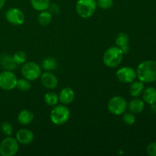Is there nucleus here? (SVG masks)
<instances>
[{"label": "nucleus", "mask_w": 156, "mask_h": 156, "mask_svg": "<svg viewBox=\"0 0 156 156\" xmlns=\"http://www.w3.org/2000/svg\"><path fill=\"white\" fill-rule=\"evenodd\" d=\"M56 66H57V62L53 57L45 58L41 63V68L45 71H53L56 69Z\"/></svg>", "instance_id": "21"}, {"label": "nucleus", "mask_w": 156, "mask_h": 156, "mask_svg": "<svg viewBox=\"0 0 156 156\" xmlns=\"http://www.w3.org/2000/svg\"><path fill=\"white\" fill-rule=\"evenodd\" d=\"M97 6L96 0H78L76 10L81 18H88L94 15Z\"/></svg>", "instance_id": "4"}, {"label": "nucleus", "mask_w": 156, "mask_h": 156, "mask_svg": "<svg viewBox=\"0 0 156 156\" xmlns=\"http://www.w3.org/2000/svg\"><path fill=\"white\" fill-rule=\"evenodd\" d=\"M127 108V102L124 98L121 96H114L111 98L108 103V109L114 115H121L126 112Z\"/></svg>", "instance_id": "7"}, {"label": "nucleus", "mask_w": 156, "mask_h": 156, "mask_svg": "<svg viewBox=\"0 0 156 156\" xmlns=\"http://www.w3.org/2000/svg\"><path fill=\"white\" fill-rule=\"evenodd\" d=\"M30 81L26 79H18L16 84V88L21 91H27L30 88Z\"/></svg>", "instance_id": "24"}, {"label": "nucleus", "mask_w": 156, "mask_h": 156, "mask_svg": "<svg viewBox=\"0 0 156 156\" xmlns=\"http://www.w3.org/2000/svg\"><path fill=\"white\" fill-rule=\"evenodd\" d=\"M41 84L47 89H54L58 85V79L51 72L46 71L41 76Z\"/></svg>", "instance_id": "11"}, {"label": "nucleus", "mask_w": 156, "mask_h": 156, "mask_svg": "<svg viewBox=\"0 0 156 156\" xmlns=\"http://www.w3.org/2000/svg\"><path fill=\"white\" fill-rule=\"evenodd\" d=\"M146 152L150 156H156V142H152L148 145Z\"/></svg>", "instance_id": "29"}, {"label": "nucleus", "mask_w": 156, "mask_h": 156, "mask_svg": "<svg viewBox=\"0 0 156 156\" xmlns=\"http://www.w3.org/2000/svg\"><path fill=\"white\" fill-rule=\"evenodd\" d=\"M127 108L133 114H140L144 110L145 102L141 99L134 98L129 101L127 105Z\"/></svg>", "instance_id": "17"}, {"label": "nucleus", "mask_w": 156, "mask_h": 156, "mask_svg": "<svg viewBox=\"0 0 156 156\" xmlns=\"http://www.w3.org/2000/svg\"><path fill=\"white\" fill-rule=\"evenodd\" d=\"M34 118L33 112L29 110H22L18 114V121L21 125H28Z\"/></svg>", "instance_id": "18"}, {"label": "nucleus", "mask_w": 156, "mask_h": 156, "mask_svg": "<svg viewBox=\"0 0 156 156\" xmlns=\"http://www.w3.org/2000/svg\"><path fill=\"white\" fill-rule=\"evenodd\" d=\"M114 0H98L97 5L102 9H108L112 7Z\"/></svg>", "instance_id": "28"}, {"label": "nucleus", "mask_w": 156, "mask_h": 156, "mask_svg": "<svg viewBox=\"0 0 156 156\" xmlns=\"http://www.w3.org/2000/svg\"><path fill=\"white\" fill-rule=\"evenodd\" d=\"M117 79L123 83H131L136 79V72L131 67L125 66L119 69L116 73Z\"/></svg>", "instance_id": "10"}, {"label": "nucleus", "mask_w": 156, "mask_h": 156, "mask_svg": "<svg viewBox=\"0 0 156 156\" xmlns=\"http://www.w3.org/2000/svg\"><path fill=\"white\" fill-rule=\"evenodd\" d=\"M52 19H53V15L47 10L41 12L37 18L38 22L42 26H47L50 24Z\"/></svg>", "instance_id": "22"}, {"label": "nucleus", "mask_w": 156, "mask_h": 156, "mask_svg": "<svg viewBox=\"0 0 156 156\" xmlns=\"http://www.w3.org/2000/svg\"><path fill=\"white\" fill-rule=\"evenodd\" d=\"M47 10H49V12H50L52 15H53H53H57L59 12V7L58 6V5L55 4V3L54 4H50Z\"/></svg>", "instance_id": "30"}, {"label": "nucleus", "mask_w": 156, "mask_h": 156, "mask_svg": "<svg viewBox=\"0 0 156 156\" xmlns=\"http://www.w3.org/2000/svg\"><path fill=\"white\" fill-rule=\"evenodd\" d=\"M1 131L4 135L10 136L13 133V127L9 122H3L1 125Z\"/></svg>", "instance_id": "26"}, {"label": "nucleus", "mask_w": 156, "mask_h": 156, "mask_svg": "<svg viewBox=\"0 0 156 156\" xmlns=\"http://www.w3.org/2000/svg\"><path fill=\"white\" fill-rule=\"evenodd\" d=\"M5 1L6 0H0V10L3 8V6L5 5Z\"/></svg>", "instance_id": "31"}, {"label": "nucleus", "mask_w": 156, "mask_h": 156, "mask_svg": "<svg viewBox=\"0 0 156 156\" xmlns=\"http://www.w3.org/2000/svg\"><path fill=\"white\" fill-rule=\"evenodd\" d=\"M129 37L127 34L120 32L116 37L115 44L117 47L120 49L123 52L124 54L129 53Z\"/></svg>", "instance_id": "13"}, {"label": "nucleus", "mask_w": 156, "mask_h": 156, "mask_svg": "<svg viewBox=\"0 0 156 156\" xmlns=\"http://www.w3.org/2000/svg\"><path fill=\"white\" fill-rule=\"evenodd\" d=\"M34 135L31 130L28 129H21L17 132L16 140L18 143L22 145H29L33 142Z\"/></svg>", "instance_id": "12"}, {"label": "nucleus", "mask_w": 156, "mask_h": 156, "mask_svg": "<svg viewBox=\"0 0 156 156\" xmlns=\"http://www.w3.org/2000/svg\"><path fill=\"white\" fill-rule=\"evenodd\" d=\"M5 18L10 24L13 25H21L24 24L25 20L24 14L18 8L9 9L5 13Z\"/></svg>", "instance_id": "9"}, {"label": "nucleus", "mask_w": 156, "mask_h": 156, "mask_svg": "<svg viewBox=\"0 0 156 156\" xmlns=\"http://www.w3.org/2000/svg\"><path fill=\"white\" fill-rule=\"evenodd\" d=\"M21 73L24 79L34 81L41 77V67L34 62H25L21 67Z\"/></svg>", "instance_id": "5"}, {"label": "nucleus", "mask_w": 156, "mask_h": 156, "mask_svg": "<svg viewBox=\"0 0 156 156\" xmlns=\"http://www.w3.org/2000/svg\"><path fill=\"white\" fill-rule=\"evenodd\" d=\"M17 64L14 61L13 57L10 55L2 54L0 56V66L4 70H12L17 68Z\"/></svg>", "instance_id": "15"}, {"label": "nucleus", "mask_w": 156, "mask_h": 156, "mask_svg": "<svg viewBox=\"0 0 156 156\" xmlns=\"http://www.w3.org/2000/svg\"><path fill=\"white\" fill-rule=\"evenodd\" d=\"M143 99L145 103L149 105L156 104V88L154 87H148L143 91Z\"/></svg>", "instance_id": "16"}, {"label": "nucleus", "mask_w": 156, "mask_h": 156, "mask_svg": "<svg viewBox=\"0 0 156 156\" xmlns=\"http://www.w3.org/2000/svg\"><path fill=\"white\" fill-rule=\"evenodd\" d=\"M144 90V83L141 81H133L129 86V94L132 97L137 98L141 95Z\"/></svg>", "instance_id": "19"}, {"label": "nucleus", "mask_w": 156, "mask_h": 156, "mask_svg": "<svg viewBox=\"0 0 156 156\" xmlns=\"http://www.w3.org/2000/svg\"><path fill=\"white\" fill-rule=\"evenodd\" d=\"M30 4L34 9L42 12V11L47 10L50 5V0H30Z\"/></svg>", "instance_id": "20"}, {"label": "nucleus", "mask_w": 156, "mask_h": 156, "mask_svg": "<svg viewBox=\"0 0 156 156\" xmlns=\"http://www.w3.org/2000/svg\"><path fill=\"white\" fill-rule=\"evenodd\" d=\"M19 143L16 138L7 136L0 143V155L13 156L18 152Z\"/></svg>", "instance_id": "6"}, {"label": "nucleus", "mask_w": 156, "mask_h": 156, "mask_svg": "<svg viewBox=\"0 0 156 156\" xmlns=\"http://www.w3.org/2000/svg\"><path fill=\"white\" fill-rule=\"evenodd\" d=\"M14 61L17 65H23L27 60V55L24 51H17L15 54L12 56Z\"/></svg>", "instance_id": "25"}, {"label": "nucleus", "mask_w": 156, "mask_h": 156, "mask_svg": "<svg viewBox=\"0 0 156 156\" xmlns=\"http://www.w3.org/2000/svg\"><path fill=\"white\" fill-rule=\"evenodd\" d=\"M70 117V111L65 105H56L52 109L50 114V120L55 125L64 124L66 123Z\"/></svg>", "instance_id": "3"}, {"label": "nucleus", "mask_w": 156, "mask_h": 156, "mask_svg": "<svg viewBox=\"0 0 156 156\" xmlns=\"http://www.w3.org/2000/svg\"><path fill=\"white\" fill-rule=\"evenodd\" d=\"M123 121L124 122V123L127 125H133L136 122V117L134 115V114L131 112H124L123 113Z\"/></svg>", "instance_id": "27"}, {"label": "nucleus", "mask_w": 156, "mask_h": 156, "mask_svg": "<svg viewBox=\"0 0 156 156\" xmlns=\"http://www.w3.org/2000/svg\"><path fill=\"white\" fill-rule=\"evenodd\" d=\"M136 76L143 83H151L156 81V61L146 60L139 64Z\"/></svg>", "instance_id": "1"}, {"label": "nucleus", "mask_w": 156, "mask_h": 156, "mask_svg": "<svg viewBox=\"0 0 156 156\" xmlns=\"http://www.w3.org/2000/svg\"><path fill=\"white\" fill-rule=\"evenodd\" d=\"M16 76L9 70H5L0 73V88L5 91H11L16 88Z\"/></svg>", "instance_id": "8"}, {"label": "nucleus", "mask_w": 156, "mask_h": 156, "mask_svg": "<svg viewBox=\"0 0 156 156\" xmlns=\"http://www.w3.org/2000/svg\"><path fill=\"white\" fill-rule=\"evenodd\" d=\"M123 54V52L117 46L110 47L103 55L104 63L109 68L117 67L122 62Z\"/></svg>", "instance_id": "2"}, {"label": "nucleus", "mask_w": 156, "mask_h": 156, "mask_svg": "<svg viewBox=\"0 0 156 156\" xmlns=\"http://www.w3.org/2000/svg\"><path fill=\"white\" fill-rule=\"evenodd\" d=\"M75 91L71 88H64L61 90L59 94V101L62 105H69L75 99Z\"/></svg>", "instance_id": "14"}, {"label": "nucleus", "mask_w": 156, "mask_h": 156, "mask_svg": "<svg viewBox=\"0 0 156 156\" xmlns=\"http://www.w3.org/2000/svg\"><path fill=\"white\" fill-rule=\"evenodd\" d=\"M44 101L49 106H55L59 101V95L53 91H48L44 96Z\"/></svg>", "instance_id": "23"}]
</instances>
